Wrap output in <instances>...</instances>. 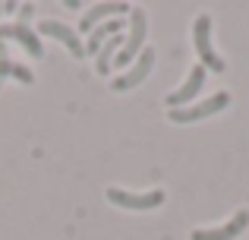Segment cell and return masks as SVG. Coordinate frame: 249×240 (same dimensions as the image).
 <instances>
[{"mask_svg":"<svg viewBox=\"0 0 249 240\" xmlns=\"http://www.w3.org/2000/svg\"><path fill=\"white\" fill-rule=\"evenodd\" d=\"M193 44H196V54H199L202 67L214 70V73H224V70H227L224 57L212 48V16H199V19H196V25H193Z\"/></svg>","mask_w":249,"mask_h":240,"instance_id":"obj_1","label":"cell"},{"mask_svg":"<svg viewBox=\"0 0 249 240\" xmlns=\"http://www.w3.org/2000/svg\"><path fill=\"white\" fill-rule=\"evenodd\" d=\"M145 35H148V16L142 10H129V38L123 41L114 67H126L133 57H139L142 48H145Z\"/></svg>","mask_w":249,"mask_h":240,"instance_id":"obj_2","label":"cell"},{"mask_svg":"<svg viewBox=\"0 0 249 240\" xmlns=\"http://www.w3.org/2000/svg\"><path fill=\"white\" fill-rule=\"evenodd\" d=\"M227 105H231V95H227V92H218V95H212V98L199 101V105H189V108H174V111H170L167 117L174 120V123H193V120H205V117H212V114L224 111Z\"/></svg>","mask_w":249,"mask_h":240,"instance_id":"obj_3","label":"cell"},{"mask_svg":"<svg viewBox=\"0 0 249 240\" xmlns=\"http://www.w3.org/2000/svg\"><path fill=\"white\" fill-rule=\"evenodd\" d=\"M107 199L120 209H136V212H145V209H158L164 203V190H148V193H126L120 186H110Z\"/></svg>","mask_w":249,"mask_h":240,"instance_id":"obj_4","label":"cell"},{"mask_svg":"<svg viewBox=\"0 0 249 240\" xmlns=\"http://www.w3.org/2000/svg\"><path fill=\"white\" fill-rule=\"evenodd\" d=\"M152 67H155V48H142V54H139V60L133 63V70L123 73L120 79H114V92H126V89L142 86V82L148 79V73H152Z\"/></svg>","mask_w":249,"mask_h":240,"instance_id":"obj_5","label":"cell"},{"mask_svg":"<svg viewBox=\"0 0 249 240\" xmlns=\"http://www.w3.org/2000/svg\"><path fill=\"white\" fill-rule=\"evenodd\" d=\"M202 86H205V67H193L189 76H186V82H183L177 92L167 95V108L170 111H174V108H189V101L202 92Z\"/></svg>","mask_w":249,"mask_h":240,"instance_id":"obj_6","label":"cell"},{"mask_svg":"<svg viewBox=\"0 0 249 240\" xmlns=\"http://www.w3.org/2000/svg\"><path fill=\"white\" fill-rule=\"evenodd\" d=\"M38 32H41V35H48V38H57V41H63V44H67V51H70L73 57H85V44L79 41V35H76V32L70 29L67 22L44 19V22L38 25Z\"/></svg>","mask_w":249,"mask_h":240,"instance_id":"obj_7","label":"cell"},{"mask_svg":"<svg viewBox=\"0 0 249 240\" xmlns=\"http://www.w3.org/2000/svg\"><path fill=\"white\" fill-rule=\"evenodd\" d=\"M19 41L25 51H29L32 57H44V48H41V41H38V35L29 29V25H22V22H10V25H0V41Z\"/></svg>","mask_w":249,"mask_h":240,"instance_id":"obj_8","label":"cell"},{"mask_svg":"<svg viewBox=\"0 0 249 240\" xmlns=\"http://www.w3.org/2000/svg\"><path fill=\"white\" fill-rule=\"evenodd\" d=\"M246 228H249V212L240 209L237 215H233L227 224H221V228H212V231H193V240H233V237L243 234Z\"/></svg>","mask_w":249,"mask_h":240,"instance_id":"obj_9","label":"cell"},{"mask_svg":"<svg viewBox=\"0 0 249 240\" xmlns=\"http://www.w3.org/2000/svg\"><path fill=\"white\" fill-rule=\"evenodd\" d=\"M120 13H129V6H126V3H95V6H91V10L79 19V29H82V32H91L95 25L107 22V16H120Z\"/></svg>","mask_w":249,"mask_h":240,"instance_id":"obj_10","label":"cell"},{"mask_svg":"<svg viewBox=\"0 0 249 240\" xmlns=\"http://www.w3.org/2000/svg\"><path fill=\"white\" fill-rule=\"evenodd\" d=\"M120 32H123V19H107V22L95 25V29L89 32V41H85V54H98L101 44L107 41V38L120 35Z\"/></svg>","mask_w":249,"mask_h":240,"instance_id":"obj_11","label":"cell"},{"mask_svg":"<svg viewBox=\"0 0 249 240\" xmlns=\"http://www.w3.org/2000/svg\"><path fill=\"white\" fill-rule=\"evenodd\" d=\"M123 41H126L123 35H114V38H107V41L101 44V51H98V60H95V70H98L101 76L114 70V60H117V54H120Z\"/></svg>","mask_w":249,"mask_h":240,"instance_id":"obj_12","label":"cell"},{"mask_svg":"<svg viewBox=\"0 0 249 240\" xmlns=\"http://www.w3.org/2000/svg\"><path fill=\"white\" fill-rule=\"evenodd\" d=\"M13 76H16V79H19V82H32V79H35V76H32V70H25V67H19V63H16V67H13Z\"/></svg>","mask_w":249,"mask_h":240,"instance_id":"obj_13","label":"cell"},{"mask_svg":"<svg viewBox=\"0 0 249 240\" xmlns=\"http://www.w3.org/2000/svg\"><path fill=\"white\" fill-rule=\"evenodd\" d=\"M32 13H35V6H32V3L19 6V22H22V25H29V16H32Z\"/></svg>","mask_w":249,"mask_h":240,"instance_id":"obj_14","label":"cell"},{"mask_svg":"<svg viewBox=\"0 0 249 240\" xmlns=\"http://www.w3.org/2000/svg\"><path fill=\"white\" fill-rule=\"evenodd\" d=\"M13 67H16V63L3 57V60H0V76H13Z\"/></svg>","mask_w":249,"mask_h":240,"instance_id":"obj_15","label":"cell"},{"mask_svg":"<svg viewBox=\"0 0 249 240\" xmlns=\"http://www.w3.org/2000/svg\"><path fill=\"white\" fill-rule=\"evenodd\" d=\"M3 57H6V44L0 41V60H3Z\"/></svg>","mask_w":249,"mask_h":240,"instance_id":"obj_16","label":"cell"},{"mask_svg":"<svg viewBox=\"0 0 249 240\" xmlns=\"http://www.w3.org/2000/svg\"><path fill=\"white\" fill-rule=\"evenodd\" d=\"M0 13H3V3H0Z\"/></svg>","mask_w":249,"mask_h":240,"instance_id":"obj_17","label":"cell"}]
</instances>
